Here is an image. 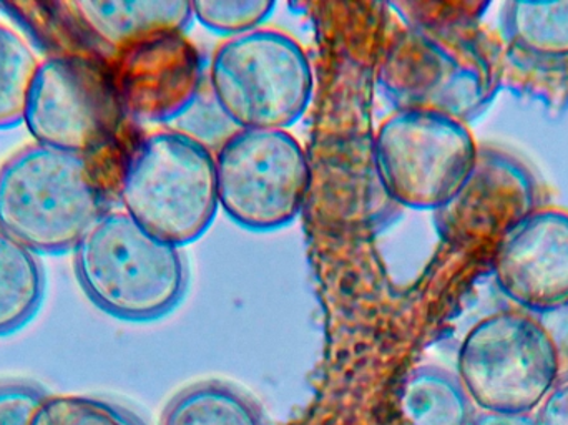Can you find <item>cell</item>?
<instances>
[{"label":"cell","mask_w":568,"mask_h":425,"mask_svg":"<svg viewBox=\"0 0 568 425\" xmlns=\"http://www.w3.org/2000/svg\"><path fill=\"white\" fill-rule=\"evenodd\" d=\"M487 3H420L393 40L379 87L394 110L426 109L469 122L500 83L497 52L479 32Z\"/></svg>","instance_id":"1"},{"label":"cell","mask_w":568,"mask_h":425,"mask_svg":"<svg viewBox=\"0 0 568 425\" xmlns=\"http://www.w3.org/2000/svg\"><path fill=\"white\" fill-rule=\"evenodd\" d=\"M112 205L87 156L33 143L0 166V231L32 253L75 250Z\"/></svg>","instance_id":"2"},{"label":"cell","mask_w":568,"mask_h":425,"mask_svg":"<svg viewBox=\"0 0 568 425\" xmlns=\"http://www.w3.org/2000/svg\"><path fill=\"white\" fill-rule=\"evenodd\" d=\"M83 291L103 313L149 323L172 313L185 296L182 247L162 240L123 210H110L73 250Z\"/></svg>","instance_id":"3"},{"label":"cell","mask_w":568,"mask_h":425,"mask_svg":"<svg viewBox=\"0 0 568 425\" xmlns=\"http://www.w3.org/2000/svg\"><path fill=\"white\" fill-rule=\"evenodd\" d=\"M119 203L136 223L175 246L200 240L220 209L215 153L192 133L143 132L126 160Z\"/></svg>","instance_id":"4"},{"label":"cell","mask_w":568,"mask_h":425,"mask_svg":"<svg viewBox=\"0 0 568 425\" xmlns=\"http://www.w3.org/2000/svg\"><path fill=\"white\" fill-rule=\"evenodd\" d=\"M457 377L477 409L534 416L560 383L559 354L537 316L499 311L464 337Z\"/></svg>","instance_id":"5"},{"label":"cell","mask_w":568,"mask_h":425,"mask_svg":"<svg viewBox=\"0 0 568 425\" xmlns=\"http://www.w3.org/2000/svg\"><path fill=\"white\" fill-rule=\"evenodd\" d=\"M479 152L466 122L436 110H394L374 139L384 192L400 206L420 212H440L459 196Z\"/></svg>","instance_id":"6"},{"label":"cell","mask_w":568,"mask_h":425,"mask_svg":"<svg viewBox=\"0 0 568 425\" xmlns=\"http://www.w3.org/2000/svg\"><path fill=\"white\" fill-rule=\"evenodd\" d=\"M209 80L216 105L239 129L286 130L313 97L303 47L282 30L263 27L220 43Z\"/></svg>","instance_id":"7"},{"label":"cell","mask_w":568,"mask_h":425,"mask_svg":"<svg viewBox=\"0 0 568 425\" xmlns=\"http://www.w3.org/2000/svg\"><path fill=\"white\" fill-rule=\"evenodd\" d=\"M23 123L39 145L83 156L142 132L120 105L109 63L87 57L40 60Z\"/></svg>","instance_id":"8"},{"label":"cell","mask_w":568,"mask_h":425,"mask_svg":"<svg viewBox=\"0 0 568 425\" xmlns=\"http://www.w3.org/2000/svg\"><path fill=\"white\" fill-rule=\"evenodd\" d=\"M215 166L220 209L245 230H280L303 209L310 162L287 130H236L220 145Z\"/></svg>","instance_id":"9"},{"label":"cell","mask_w":568,"mask_h":425,"mask_svg":"<svg viewBox=\"0 0 568 425\" xmlns=\"http://www.w3.org/2000/svg\"><path fill=\"white\" fill-rule=\"evenodd\" d=\"M125 115L136 125L179 119L199 99L203 62L185 32H162L119 50L109 62Z\"/></svg>","instance_id":"10"},{"label":"cell","mask_w":568,"mask_h":425,"mask_svg":"<svg viewBox=\"0 0 568 425\" xmlns=\"http://www.w3.org/2000/svg\"><path fill=\"white\" fill-rule=\"evenodd\" d=\"M494 276L520 311L540 316L568 304V212L536 209L497 240Z\"/></svg>","instance_id":"11"},{"label":"cell","mask_w":568,"mask_h":425,"mask_svg":"<svg viewBox=\"0 0 568 425\" xmlns=\"http://www.w3.org/2000/svg\"><path fill=\"white\" fill-rule=\"evenodd\" d=\"M536 200L532 175L519 162L504 153L480 150L469 182L439 213H460L449 226H460L477 236L496 234L499 240L514 223L539 209Z\"/></svg>","instance_id":"12"},{"label":"cell","mask_w":568,"mask_h":425,"mask_svg":"<svg viewBox=\"0 0 568 425\" xmlns=\"http://www.w3.org/2000/svg\"><path fill=\"white\" fill-rule=\"evenodd\" d=\"M73 9L110 59L119 50L162 32H185L192 2L182 0H75Z\"/></svg>","instance_id":"13"},{"label":"cell","mask_w":568,"mask_h":425,"mask_svg":"<svg viewBox=\"0 0 568 425\" xmlns=\"http://www.w3.org/2000/svg\"><path fill=\"white\" fill-rule=\"evenodd\" d=\"M399 406L410 425H467L476 414L459 377L436 366L417 367L409 374Z\"/></svg>","instance_id":"14"},{"label":"cell","mask_w":568,"mask_h":425,"mask_svg":"<svg viewBox=\"0 0 568 425\" xmlns=\"http://www.w3.org/2000/svg\"><path fill=\"white\" fill-rule=\"evenodd\" d=\"M45 294V274L36 253L0 231V337L36 317Z\"/></svg>","instance_id":"15"},{"label":"cell","mask_w":568,"mask_h":425,"mask_svg":"<svg viewBox=\"0 0 568 425\" xmlns=\"http://www.w3.org/2000/svg\"><path fill=\"white\" fill-rule=\"evenodd\" d=\"M159 425H265V419L255 401L239 387L206 381L176 394Z\"/></svg>","instance_id":"16"},{"label":"cell","mask_w":568,"mask_h":425,"mask_svg":"<svg viewBox=\"0 0 568 425\" xmlns=\"http://www.w3.org/2000/svg\"><path fill=\"white\" fill-rule=\"evenodd\" d=\"M500 20L507 45L547 59H568V0L507 2Z\"/></svg>","instance_id":"17"},{"label":"cell","mask_w":568,"mask_h":425,"mask_svg":"<svg viewBox=\"0 0 568 425\" xmlns=\"http://www.w3.org/2000/svg\"><path fill=\"white\" fill-rule=\"evenodd\" d=\"M39 63L26 39L0 23V130L23 123L27 97Z\"/></svg>","instance_id":"18"},{"label":"cell","mask_w":568,"mask_h":425,"mask_svg":"<svg viewBox=\"0 0 568 425\" xmlns=\"http://www.w3.org/2000/svg\"><path fill=\"white\" fill-rule=\"evenodd\" d=\"M30 425H145L125 407L87 396H49Z\"/></svg>","instance_id":"19"},{"label":"cell","mask_w":568,"mask_h":425,"mask_svg":"<svg viewBox=\"0 0 568 425\" xmlns=\"http://www.w3.org/2000/svg\"><path fill=\"white\" fill-rule=\"evenodd\" d=\"M270 0H202L192 2L193 19L205 29L236 37L260 29L273 16Z\"/></svg>","instance_id":"20"},{"label":"cell","mask_w":568,"mask_h":425,"mask_svg":"<svg viewBox=\"0 0 568 425\" xmlns=\"http://www.w3.org/2000/svg\"><path fill=\"white\" fill-rule=\"evenodd\" d=\"M49 394L36 384H0V425H30Z\"/></svg>","instance_id":"21"},{"label":"cell","mask_w":568,"mask_h":425,"mask_svg":"<svg viewBox=\"0 0 568 425\" xmlns=\"http://www.w3.org/2000/svg\"><path fill=\"white\" fill-rule=\"evenodd\" d=\"M556 346L560 361V383L568 381V304L537 316Z\"/></svg>","instance_id":"22"},{"label":"cell","mask_w":568,"mask_h":425,"mask_svg":"<svg viewBox=\"0 0 568 425\" xmlns=\"http://www.w3.org/2000/svg\"><path fill=\"white\" fill-rule=\"evenodd\" d=\"M534 417L537 425H568V381L557 384Z\"/></svg>","instance_id":"23"},{"label":"cell","mask_w":568,"mask_h":425,"mask_svg":"<svg viewBox=\"0 0 568 425\" xmlns=\"http://www.w3.org/2000/svg\"><path fill=\"white\" fill-rule=\"evenodd\" d=\"M467 425H537L534 416H514V414L479 413L474 414Z\"/></svg>","instance_id":"24"}]
</instances>
